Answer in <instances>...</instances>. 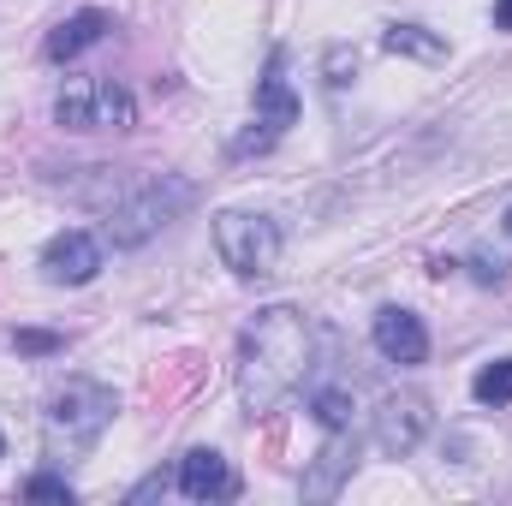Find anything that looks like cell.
I'll return each mask as SVG.
<instances>
[{
  "instance_id": "4",
  "label": "cell",
  "mask_w": 512,
  "mask_h": 506,
  "mask_svg": "<svg viewBox=\"0 0 512 506\" xmlns=\"http://www.w3.org/2000/svg\"><path fill=\"white\" fill-rule=\"evenodd\" d=\"M280 227L268 221V215H251V209H221L215 215V256L239 274V280H262V274H274V262H280Z\"/></svg>"
},
{
  "instance_id": "14",
  "label": "cell",
  "mask_w": 512,
  "mask_h": 506,
  "mask_svg": "<svg viewBox=\"0 0 512 506\" xmlns=\"http://www.w3.org/2000/svg\"><path fill=\"white\" fill-rule=\"evenodd\" d=\"M310 411H316V423H322V429H352V411H358V405H352V393H346V387H322V393L310 399Z\"/></svg>"
},
{
  "instance_id": "19",
  "label": "cell",
  "mask_w": 512,
  "mask_h": 506,
  "mask_svg": "<svg viewBox=\"0 0 512 506\" xmlns=\"http://www.w3.org/2000/svg\"><path fill=\"white\" fill-rule=\"evenodd\" d=\"M471 274H477L483 286H507V280H512V274H507V262H501V256H489V251H477V256H471Z\"/></svg>"
},
{
  "instance_id": "10",
  "label": "cell",
  "mask_w": 512,
  "mask_h": 506,
  "mask_svg": "<svg viewBox=\"0 0 512 506\" xmlns=\"http://www.w3.org/2000/svg\"><path fill=\"white\" fill-rule=\"evenodd\" d=\"M179 495L185 501H233L239 495V477H233V465L215 453V447H191L185 459H179Z\"/></svg>"
},
{
  "instance_id": "18",
  "label": "cell",
  "mask_w": 512,
  "mask_h": 506,
  "mask_svg": "<svg viewBox=\"0 0 512 506\" xmlns=\"http://www.w3.org/2000/svg\"><path fill=\"white\" fill-rule=\"evenodd\" d=\"M24 495H30V501H78V489H72L66 477H48V471H42V477H30V483H24Z\"/></svg>"
},
{
  "instance_id": "8",
  "label": "cell",
  "mask_w": 512,
  "mask_h": 506,
  "mask_svg": "<svg viewBox=\"0 0 512 506\" xmlns=\"http://www.w3.org/2000/svg\"><path fill=\"white\" fill-rule=\"evenodd\" d=\"M423 435H429V399L423 393H387L382 411H376V447L387 459H405L423 447Z\"/></svg>"
},
{
  "instance_id": "2",
  "label": "cell",
  "mask_w": 512,
  "mask_h": 506,
  "mask_svg": "<svg viewBox=\"0 0 512 506\" xmlns=\"http://www.w3.org/2000/svg\"><path fill=\"white\" fill-rule=\"evenodd\" d=\"M114 411H120V393H114V387H102V381L72 376L66 387H54V393H48V411H42L48 459H60V465H66V459L90 453V447L108 435Z\"/></svg>"
},
{
  "instance_id": "7",
  "label": "cell",
  "mask_w": 512,
  "mask_h": 506,
  "mask_svg": "<svg viewBox=\"0 0 512 506\" xmlns=\"http://www.w3.org/2000/svg\"><path fill=\"white\" fill-rule=\"evenodd\" d=\"M102 274V239L84 227H66L42 245V280L48 286H90Z\"/></svg>"
},
{
  "instance_id": "12",
  "label": "cell",
  "mask_w": 512,
  "mask_h": 506,
  "mask_svg": "<svg viewBox=\"0 0 512 506\" xmlns=\"http://www.w3.org/2000/svg\"><path fill=\"white\" fill-rule=\"evenodd\" d=\"M108 30H114V18H108L102 6H84V12H72V18H60V24L48 30L42 54H48V60H78V54H84V48H96Z\"/></svg>"
},
{
  "instance_id": "9",
  "label": "cell",
  "mask_w": 512,
  "mask_h": 506,
  "mask_svg": "<svg viewBox=\"0 0 512 506\" xmlns=\"http://www.w3.org/2000/svg\"><path fill=\"white\" fill-rule=\"evenodd\" d=\"M370 340H376V352H382L387 364H423V358H429V328H423V316H417V310H399V304L376 310Z\"/></svg>"
},
{
  "instance_id": "13",
  "label": "cell",
  "mask_w": 512,
  "mask_h": 506,
  "mask_svg": "<svg viewBox=\"0 0 512 506\" xmlns=\"http://www.w3.org/2000/svg\"><path fill=\"white\" fill-rule=\"evenodd\" d=\"M382 48L399 54V60H423V66H441V60H447V36H435V30H423V24H387Z\"/></svg>"
},
{
  "instance_id": "3",
  "label": "cell",
  "mask_w": 512,
  "mask_h": 506,
  "mask_svg": "<svg viewBox=\"0 0 512 506\" xmlns=\"http://www.w3.org/2000/svg\"><path fill=\"white\" fill-rule=\"evenodd\" d=\"M191 203H197V185L179 179V173L131 179L126 197H120L114 209H102V239H108L114 251H137V245H149L161 227H173Z\"/></svg>"
},
{
  "instance_id": "17",
  "label": "cell",
  "mask_w": 512,
  "mask_h": 506,
  "mask_svg": "<svg viewBox=\"0 0 512 506\" xmlns=\"http://www.w3.org/2000/svg\"><path fill=\"white\" fill-rule=\"evenodd\" d=\"M12 346H18L24 358H48V352H60L66 340H60V334H42V328H18V334H12Z\"/></svg>"
},
{
  "instance_id": "21",
  "label": "cell",
  "mask_w": 512,
  "mask_h": 506,
  "mask_svg": "<svg viewBox=\"0 0 512 506\" xmlns=\"http://www.w3.org/2000/svg\"><path fill=\"white\" fill-rule=\"evenodd\" d=\"M507 233H512V209H507Z\"/></svg>"
},
{
  "instance_id": "6",
  "label": "cell",
  "mask_w": 512,
  "mask_h": 506,
  "mask_svg": "<svg viewBox=\"0 0 512 506\" xmlns=\"http://www.w3.org/2000/svg\"><path fill=\"white\" fill-rule=\"evenodd\" d=\"M292 120H298V96H292V84L280 78V60H274L268 78L256 84V126L233 143V155H262V149H274Z\"/></svg>"
},
{
  "instance_id": "11",
  "label": "cell",
  "mask_w": 512,
  "mask_h": 506,
  "mask_svg": "<svg viewBox=\"0 0 512 506\" xmlns=\"http://www.w3.org/2000/svg\"><path fill=\"white\" fill-rule=\"evenodd\" d=\"M352 465H358V441H352L346 429H328V447L316 453V465H310V477H304V501H334L340 483L352 477Z\"/></svg>"
},
{
  "instance_id": "1",
  "label": "cell",
  "mask_w": 512,
  "mask_h": 506,
  "mask_svg": "<svg viewBox=\"0 0 512 506\" xmlns=\"http://www.w3.org/2000/svg\"><path fill=\"white\" fill-rule=\"evenodd\" d=\"M310 370V322L292 304L256 310L245 340H239V399L245 411H274L292 399V387Z\"/></svg>"
},
{
  "instance_id": "5",
  "label": "cell",
  "mask_w": 512,
  "mask_h": 506,
  "mask_svg": "<svg viewBox=\"0 0 512 506\" xmlns=\"http://www.w3.org/2000/svg\"><path fill=\"white\" fill-rule=\"evenodd\" d=\"M54 120L66 131H131L137 126V102H131L126 84H114V78H78V84L60 90Z\"/></svg>"
},
{
  "instance_id": "22",
  "label": "cell",
  "mask_w": 512,
  "mask_h": 506,
  "mask_svg": "<svg viewBox=\"0 0 512 506\" xmlns=\"http://www.w3.org/2000/svg\"><path fill=\"white\" fill-rule=\"evenodd\" d=\"M0 453H6V441H0Z\"/></svg>"
},
{
  "instance_id": "20",
  "label": "cell",
  "mask_w": 512,
  "mask_h": 506,
  "mask_svg": "<svg viewBox=\"0 0 512 506\" xmlns=\"http://www.w3.org/2000/svg\"><path fill=\"white\" fill-rule=\"evenodd\" d=\"M495 30H512V0H495Z\"/></svg>"
},
{
  "instance_id": "15",
  "label": "cell",
  "mask_w": 512,
  "mask_h": 506,
  "mask_svg": "<svg viewBox=\"0 0 512 506\" xmlns=\"http://www.w3.org/2000/svg\"><path fill=\"white\" fill-rule=\"evenodd\" d=\"M471 393H477V405H512V358L489 364V370H477Z\"/></svg>"
},
{
  "instance_id": "16",
  "label": "cell",
  "mask_w": 512,
  "mask_h": 506,
  "mask_svg": "<svg viewBox=\"0 0 512 506\" xmlns=\"http://www.w3.org/2000/svg\"><path fill=\"white\" fill-rule=\"evenodd\" d=\"M322 72H328V90H346V84H352V72H358V54H352V48H328Z\"/></svg>"
}]
</instances>
